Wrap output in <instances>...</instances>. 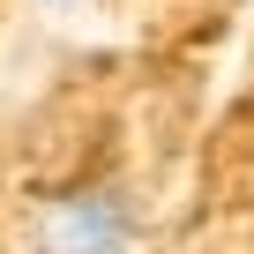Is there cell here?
Instances as JSON below:
<instances>
[{"mask_svg":"<svg viewBox=\"0 0 254 254\" xmlns=\"http://www.w3.org/2000/svg\"><path fill=\"white\" fill-rule=\"evenodd\" d=\"M142 247V202L127 180H82L38 202L30 254H135Z\"/></svg>","mask_w":254,"mask_h":254,"instance_id":"1","label":"cell"}]
</instances>
